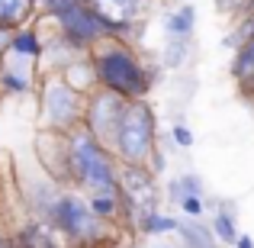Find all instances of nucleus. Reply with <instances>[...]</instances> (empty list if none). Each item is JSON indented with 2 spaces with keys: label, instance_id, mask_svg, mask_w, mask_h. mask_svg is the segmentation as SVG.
Returning a JSON list of instances; mask_svg holds the SVG:
<instances>
[{
  "label": "nucleus",
  "instance_id": "1",
  "mask_svg": "<svg viewBox=\"0 0 254 248\" xmlns=\"http://www.w3.org/2000/svg\"><path fill=\"white\" fill-rule=\"evenodd\" d=\"M87 55L97 75V87L119 93L123 100H148V93L158 84V68H151L132 42L103 39Z\"/></svg>",
  "mask_w": 254,
  "mask_h": 248
},
{
  "label": "nucleus",
  "instance_id": "2",
  "mask_svg": "<svg viewBox=\"0 0 254 248\" xmlns=\"http://www.w3.org/2000/svg\"><path fill=\"white\" fill-rule=\"evenodd\" d=\"M68 165H71V184L81 193L97 190H116L119 187V162L110 145L93 139L84 126L68 132Z\"/></svg>",
  "mask_w": 254,
  "mask_h": 248
},
{
  "label": "nucleus",
  "instance_id": "3",
  "mask_svg": "<svg viewBox=\"0 0 254 248\" xmlns=\"http://www.w3.org/2000/svg\"><path fill=\"white\" fill-rule=\"evenodd\" d=\"M158 145V113L148 100H129L126 116L113 136V155L119 165H148Z\"/></svg>",
  "mask_w": 254,
  "mask_h": 248
},
{
  "label": "nucleus",
  "instance_id": "4",
  "mask_svg": "<svg viewBox=\"0 0 254 248\" xmlns=\"http://www.w3.org/2000/svg\"><path fill=\"white\" fill-rule=\"evenodd\" d=\"M39 103H42V129L71 132L84 119V93H77L62 75H52L42 81Z\"/></svg>",
  "mask_w": 254,
  "mask_h": 248
},
{
  "label": "nucleus",
  "instance_id": "5",
  "mask_svg": "<svg viewBox=\"0 0 254 248\" xmlns=\"http://www.w3.org/2000/svg\"><path fill=\"white\" fill-rule=\"evenodd\" d=\"M55 19V29L58 36L64 39L68 45H74L77 52H90L97 42H103V39H110V32H106L103 19L97 16V10H93L87 0H77L74 6H68V10H62Z\"/></svg>",
  "mask_w": 254,
  "mask_h": 248
},
{
  "label": "nucleus",
  "instance_id": "6",
  "mask_svg": "<svg viewBox=\"0 0 254 248\" xmlns=\"http://www.w3.org/2000/svg\"><path fill=\"white\" fill-rule=\"evenodd\" d=\"M126 106H129V100H123L113 90L97 87V90H90L84 97V119H81V126L90 132L93 139H100L103 145H113V136H116L119 123H123V116H126Z\"/></svg>",
  "mask_w": 254,
  "mask_h": 248
},
{
  "label": "nucleus",
  "instance_id": "7",
  "mask_svg": "<svg viewBox=\"0 0 254 248\" xmlns=\"http://www.w3.org/2000/svg\"><path fill=\"white\" fill-rule=\"evenodd\" d=\"M103 19L110 39H123V42H135L142 32V19L148 16L151 0H87Z\"/></svg>",
  "mask_w": 254,
  "mask_h": 248
},
{
  "label": "nucleus",
  "instance_id": "8",
  "mask_svg": "<svg viewBox=\"0 0 254 248\" xmlns=\"http://www.w3.org/2000/svg\"><path fill=\"white\" fill-rule=\"evenodd\" d=\"M19 248H71L68 239L49 223V219H36L29 216L26 223H19V229L13 232Z\"/></svg>",
  "mask_w": 254,
  "mask_h": 248
},
{
  "label": "nucleus",
  "instance_id": "9",
  "mask_svg": "<svg viewBox=\"0 0 254 248\" xmlns=\"http://www.w3.org/2000/svg\"><path fill=\"white\" fill-rule=\"evenodd\" d=\"M6 55L19 58V62H29V65L42 62V55H45L42 32H39L36 26H23V29H16L10 36V52H6Z\"/></svg>",
  "mask_w": 254,
  "mask_h": 248
},
{
  "label": "nucleus",
  "instance_id": "10",
  "mask_svg": "<svg viewBox=\"0 0 254 248\" xmlns=\"http://www.w3.org/2000/svg\"><path fill=\"white\" fill-rule=\"evenodd\" d=\"M232 81L238 84V90L245 97L254 100V36L245 39L242 45H235V55H232Z\"/></svg>",
  "mask_w": 254,
  "mask_h": 248
},
{
  "label": "nucleus",
  "instance_id": "11",
  "mask_svg": "<svg viewBox=\"0 0 254 248\" xmlns=\"http://www.w3.org/2000/svg\"><path fill=\"white\" fill-rule=\"evenodd\" d=\"M177 236L184 248H219V239L212 232V226H206L203 219H177Z\"/></svg>",
  "mask_w": 254,
  "mask_h": 248
},
{
  "label": "nucleus",
  "instance_id": "12",
  "mask_svg": "<svg viewBox=\"0 0 254 248\" xmlns=\"http://www.w3.org/2000/svg\"><path fill=\"white\" fill-rule=\"evenodd\" d=\"M39 13V0H0V26L3 29H23Z\"/></svg>",
  "mask_w": 254,
  "mask_h": 248
},
{
  "label": "nucleus",
  "instance_id": "13",
  "mask_svg": "<svg viewBox=\"0 0 254 248\" xmlns=\"http://www.w3.org/2000/svg\"><path fill=\"white\" fill-rule=\"evenodd\" d=\"M196 29V10L190 3H180L164 16V36L168 39H190Z\"/></svg>",
  "mask_w": 254,
  "mask_h": 248
},
{
  "label": "nucleus",
  "instance_id": "14",
  "mask_svg": "<svg viewBox=\"0 0 254 248\" xmlns=\"http://www.w3.org/2000/svg\"><path fill=\"white\" fill-rule=\"evenodd\" d=\"M90 203L93 216L103 223H119L123 219V203H119V187L116 190H97V193H84Z\"/></svg>",
  "mask_w": 254,
  "mask_h": 248
},
{
  "label": "nucleus",
  "instance_id": "15",
  "mask_svg": "<svg viewBox=\"0 0 254 248\" xmlns=\"http://www.w3.org/2000/svg\"><path fill=\"white\" fill-rule=\"evenodd\" d=\"M62 78L68 81L71 87H74L77 93H90V90H97V75H93V65H90V55H81V58H74V62L68 65V68L62 71Z\"/></svg>",
  "mask_w": 254,
  "mask_h": 248
},
{
  "label": "nucleus",
  "instance_id": "16",
  "mask_svg": "<svg viewBox=\"0 0 254 248\" xmlns=\"http://www.w3.org/2000/svg\"><path fill=\"white\" fill-rule=\"evenodd\" d=\"M135 232L138 236H168V232H177V219L168 216V213H161V210H148V213H142L138 216V223H135Z\"/></svg>",
  "mask_w": 254,
  "mask_h": 248
},
{
  "label": "nucleus",
  "instance_id": "17",
  "mask_svg": "<svg viewBox=\"0 0 254 248\" xmlns=\"http://www.w3.org/2000/svg\"><path fill=\"white\" fill-rule=\"evenodd\" d=\"M0 87L6 93H29L32 90V71L13 68V65L3 62V68H0Z\"/></svg>",
  "mask_w": 254,
  "mask_h": 248
},
{
  "label": "nucleus",
  "instance_id": "18",
  "mask_svg": "<svg viewBox=\"0 0 254 248\" xmlns=\"http://www.w3.org/2000/svg\"><path fill=\"white\" fill-rule=\"evenodd\" d=\"M164 190H168L171 203H180V200L190 197V193H206V187H203V177H199V174H180V177L168 180Z\"/></svg>",
  "mask_w": 254,
  "mask_h": 248
},
{
  "label": "nucleus",
  "instance_id": "19",
  "mask_svg": "<svg viewBox=\"0 0 254 248\" xmlns=\"http://www.w3.org/2000/svg\"><path fill=\"white\" fill-rule=\"evenodd\" d=\"M187 58H190V39H168V45H164V52H161L164 68L177 71V68H184Z\"/></svg>",
  "mask_w": 254,
  "mask_h": 248
},
{
  "label": "nucleus",
  "instance_id": "20",
  "mask_svg": "<svg viewBox=\"0 0 254 248\" xmlns=\"http://www.w3.org/2000/svg\"><path fill=\"white\" fill-rule=\"evenodd\" d=\"M177 206L187 219H203L206 216V193H190V197H184Z\"/></svg>",
  "mask_w": 254,
  "mask_h": 248
},
{
  "label": "nucleus",
  "instance_id": "21",
  "mask_svg": "<svg viewBox=\"0 0 254 248\" xmlns=\"http://www.w3.org/2000/svg\"><path fill=\"white\" fill-rule=\"evenodd\" d=\"M216 10L232 16V19H242V16H248L251 0H216Z\"/></svg>",
  "mask_w": 254,
  "mask_h": 248
},
{
  "label": "nucleus",
  "instance_id": "22",
  "mask_svg": "<svg viewBox=\"0 0 254 248\" xmlns=\"http://www.w3.org/2000/svg\"><path fill=\"white\" fill-rule=\"evenodd\" d=\"M171 142L177 145V149H193V132H190V126L177 119V123L171 126Z\"/></svg>",
  "mask_w": 254,
  "mask_h": 248
},
{
  "label": "nucleus",
  "instance_id": "23",
  "mask_svg": "<svg viewBox=\"0 0 254 248\" xmlns=\"http://www.w3.org/2000/svg\"><path fill=\"white\" fill-rule=\"evenodd\" d=\"M254 36V13H248V16H242L235 23V36H232V45H242L245 39Z\"/></svg>",
  "mask_w": 254,
  "mask_h": 248
},
{
  "label": "nucleus",
  "instance_id": "24",
  "mask_svg": "<svg viewBox=\"0 0 254 248\" xmlns=\"http://www.w3.org/2000/svg\"><path fill=\"white\" fill-rule=\"evenodd\" d=\"M148 167L155 174H164V167H168V155L161 152V145H155V152H151V158H148Z\"/></svg>",
  "mask_w": 254,
  "mask_h": 248
},
{
  "label": "nucleus",
  "instance_id": "25",
  "mask_svg": "<svg viewBox=\"0 0 254 248\" xmlns=\"http://www.w3.org/2000/svg\"><path fill=\"white\" fill-rule=\"evenodd\" d=\"M10 36H13V29H3V26H0V55L10 52Z\"/></svg>",
  "mask_w": 254,
  "mask_h": 248
},
{
  "label": "nucleus",
  "instance_id": "26",
  "mask_svg": "<svg viewBox=\"0 0 254 248\" xmlns=\"http://www.w3.org/2000/svg\"><path fill=\"white\" fill-rule=\"evenodd\" d=\"M0 248H19L16 236H6V232H0Z\"/></svg>",
  "mask_w": 254,
  "mask_h": 248
},
{
  "label": "nucleus",
  "instance_id": "27",
  "mask_svg": "<svg viewBox=\"0 0 254 248\" xmlns=\"http://www.w3.org/2000/svg\"><path fill=\"white\" fill-rule=\"evenodd\" d=\"M232 248H254V239L248 236V232H242V236H238V242L232 245Z\"/></svg>",
  "mask_w": 254,
  "mask_h": 248
},
{
  "label": "nucleus",
  "instance_id": "28",
  "mask_svg": "<svg viewBox=\"0 0 254 248\" xmlns=\"http://www.w3.org/2000/svg\"><path fill=\"white\" fill-rule=\"evenodd\" d=\"M164 248H184V245H164Z\"/></svg>",
  "mask_w": 254,
  "mask_h": 248
},
{
  "label": "nucleus",
  "instance_id": "29",
  "mask_svg": "<svg viewBox=\"0 0 254 248\" xmlns=\"http://www.w3.org/2000/svg\"><path fill=\"white\" fill-rule=\"evenodd\" d=\"M0 68H3V55H0Z\"/></svg>",
  "mask_w": 254,
  "mask_h": 248
},
{
  "label": "nucleus",
  "instance_id": "30",
  "mask_svg": "<svg viewBox=\"0 0 254 248\" xmlns=\"http://www.w3.org/2000/svg\"><path fill=\"white\" fill-rule=\"evenodd\" d=\"M132 248H142V245H132Z\"/></svg>",
  "mask_w": 254,
  "mask_h": 248
},
{
  "label": "nucleus",
  "instance_id": "31",
  "mask_svg": "<svg viewBox=\"0 0 254 248\" xmlns=\"http://www.w3.org/2000/svg\"><path fill=\"white\" fill-rule=\"evenodd\" d=\"M39 3H42V0H39Z\"/></svg>",
  "mask_w": 254,
  "mask_h": 248
}]
</instances>
